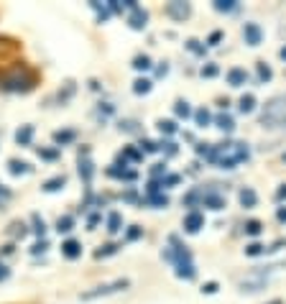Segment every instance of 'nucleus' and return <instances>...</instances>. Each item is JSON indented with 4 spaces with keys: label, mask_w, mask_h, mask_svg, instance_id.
I'll use <instances>...</instances> for the list:
<instances>
[{
    "label": "nucleus",
    "mask_w": 286,
    "mask_h": 304,
    "mask_svg": "<svg viewBox=\"0 0 286 304\" xmlns=\"http://www.w3.org/2000/svg\"><path fill=\"white\" fill-rule=\"evenodd\" d=\"M281 118H286V97H276L263 112V123L266 120L273 123V120H281Z\"/></svg>",
    "instance_id": "7ed1b4c3"
},
{
    "label": "nucleus",
    "mask_w": 286,
    "mask_h": 304,
    "mask_svg": "<svg viewBox=\"0 0 286 304\" xmlns=\"http://www.w3.org/2000/svg\"><path fill=\"white\" fill-rule=\"evenodd\" d=\"M79 174H82V179H85V181L92 179V161L90 159H79Z\"/></svg>",
    "instance_id": "f8f14e48"
},
{
    "label": "nucleus",
    "mask_w": 286,
    "mask_h": 304,
    "mask_svg": "<svg viewBox=\"0 0 286 304\" xmlns=\"http://www.w3.org/2000/svg\"><path fill=\"white\" fill-rule=\"evenodd\" d=\"M202 74H204V77H215V74H217V67H215V64H207V67L202 69Z\"/></svg>",
    "instance_id": "c756f323"
},
{
    "label": "nucleus",
    "mask_w": 286,
    "mask_h": 304,
    "mask_svg": "<svg viewBox=\"0 0 286 304\" xmlns=\"http://www.w3.org/2000/svg\"><path fill=\"white\" fill-rule=\"evenodd\" d=\"M31 138H33V128H31V126H23V128L16 133V141H18L21 146H28Z\"/></svg>",
    "instance_id": "9b49d317"
},
{
    "label": "nucleus",
    "mask_w": 286,
    "mask_h": 304,
    "mask_svg": "<svg viewBox=\"0 0 286 304\" xmlns=\"http://www.w3.org/2000/svg\"><path fill=\"white\" fill-rule=\"evenodd\" d=\"M245 80H248V74H245V69H230V72H227V82H230L233 87L245 85Z\"/></svg>",
    "instance_id": "0eeeda50"
},
{
    "label": "nucleus",
    "mask_w": 286,
    "mask_h": 304,
    "mask_svg": "<svg viewBox=\"0 0 286 304\" xmlns=\"http://www.w3.org/2000/svg\"><path fill=\"white\" fill-rule=\"evenodd\" d=\"M33 72L31 69H26V67H16L11 74H8V77H3V80H0V85H3L6 90H31L33 87Z\"/></svg>",
    "instance_id": "f257e3e1"
},
{
    "label": "nucleus",
    "mask_w": 286,
    "mask_h": 304,
    "mask_svg": "<svg viewBox=\"0 0 286 304\" xmlns=\"http://www.w3.org/2000/svg\"><path fill=\"white\" fill-rule=\"evenodd\" d=\"M126 156H128V159H133V161H138V159H141V154H138V151H133V148H128V151H126Z\"/></svg>",
    "instance_id": "f704fd0d"
},
{
    "label": "nucleus",
    "mask_w": 286,
    "mask_h": 304,
    "mask_svg": "<svg viewBox=\"0 0 286 304\" xmlns=\"http://www.w3.org/2000/svg\"><path fill=\"white\" fill-rule=\"evenodd\" d=\"M271 304H281V301H278V299H276V301H271Z\"/></svg>",
    "instance_id": "ea45409f"
},
{
    "label": "nucleus",
    "mask_w": 286,
    "mask_h": 304,
    "mask_svg": "<svg viewBox=\"0 0 286 304\" xmlns=\"http://www.w3.org/2000/svg\"><path fill=\"white\" fill-rule=\"evenodd\" d=\"M158 128H161V133H174V131H177V126H174L171 120H161Z\"/></svg>",
    "instance_id": "a878e982"
},
{
    "label": "nucleus",
    "mask_w": 286,
    "mask_h": 304,
    "mask_svg": "<svg viewBox=\"0 0 286 304\" xmlns=\"http://www.w3.org/2000/svg\"><path fill=\"white\" fill-rule=\"evenodd\" d=\"M166 13H169L171 18L182 21V18L189 16V6H187V3H169V6H166Z\"/></svg>",
    "instance_id": "39448f33"
},
{
    "label": "nucleus",
    "mask_w": 286,
    "mask_h": 304,
    "mask_svg": "<svg viewBox=\"0 0 286 304\" xmlns=\"http://www.w3.org/2000/svg\"><path fill=\"white\" fill-rule=\"evenodd\" d=\"M64 184H67L64 176H54V179H49V181L44 184V189H46V192H56V189H62Z\"/></svg>",
    "instance_id": "4468645a"
},
{
    "label": "nucleus",
    "mask_w": 286,
    "mask_h": 304,
    "mask_svg": "<svg viewBox=\"0 0 286 304\" xmlns=\"http://www.w3.org/2000/svg\"><path fill=\"white\" fill-rule=\"evenodd\" d=\"M126 286H128V279H120V281H112V284H105V286H95L92 291H85V294H82V299L90 301V299H95V296H105V294H112V291L126 289Z\"/></svg>",
    "instance_id": "f03ea898"
},
{
    "label": "nucleus",
    "mask_w": 286,
    "mask_h": 304,
    "mask_svg": "<svg viewBox=\"0 0 286 304\" xmlns=\"http://www.w3.org/2000/svg\"><path fill=\"white\" fill-rule=\"evenodd\" d=\"M243 36H245V44H251V46H258V44H261V28H258L256 23H245Z\"/></svg>",
    "instance_id": "20e7f679"
},
{
    "label": "nucleus",
    "mask_w": 286,
    "mask_h": 304,
    "mask_svg": "<svg viewBox=\"0 0 286 304\" xmlns=\"http://www.w3.org/2000/svg\"><path fill=\"white\" fill-rule=\"evenodd\" d=\"M72 138H74V131H64V133L59 131V133H54V141H56V143H69Z\"/></svg>",
    "instance_id": "6ab92c4d"
},
{
    "label": "nucleus",
    "mask_w": 286,
    "mask_h": 304,
    "mask_svg": "<svg viewBox=\"0 0 286 304\" xmlns=\"http://www.w3.org/2000/svg\"><path fill=\"white\" fill-rule=\"evenodd\" d=\"M38 251H46V243H36V246H33V253H38Z\"/></svg>",
    "instance_id": "4c0bfd02"
},
{
    "label": "nucleus",
    "mask_w": 286,
    "mask_h": 304,
    "mask_svg": "<svg viewBox=\"0 0 286 304\" xmlns=\"http://www.w3.org/2000/svg\"><path fill=\"white\" fill-rule=\"evenodd\" d=\"M204 202H207L212 210H220V207H222V200H220V197H204Z\"/></svg>",
    "instance_id": "cd10ccee"
},
{
    "label": "nucleus",
    "mask_w": 286,
    "mask_h": 304,
    "mask_svg": "<svg viewBox=\"0 0 286 304\" xmlns=\"http://www.w3.org/2000/svg\"><path fill=\"white\" fill-rule=\"evenodd\" d=\"M202 222H204V220H202V215H199V212H189V215L184 217V227H187L189 233H197L199 227H202Z\"/></svg>",
    "instance_id": "423d86ee"
},
{
    "label": "nucleus",
    "mask_w": 286,
    "mask_h": 304,
    "mask_svg": "<svg viewBox=\"0 0 286 304\" xmlns=\"http://www.w3.org/2000/svg\"><path fill=\"white\" fill-rule=\"evenodd\" d=\"M72 225H74V220H72L69 215H64V217H59V222H56V230H59V233H69Z\"/></svg>",
    "instance_id": "dca6fc26"
},
{
    "label": "nucleus",
    "mask_w": 286,
    "mask_h": 304,
    "mask_svg": "<svg viewBox=\"0 0 286 304\" xmlns=\"http://www.w3.org/2000/svg\"><path fill=\"white\" fill-rule=\"evenodd\" d=\"M197 123H199V126H207V123H210V112H207V110H199V112H197Z\"/></svg>",
    "instance_id": "bb28decb"
},
{
    "label": "nucleus",
    "mask_w": 286,
    "mask_h": 304,
    "mask_svg": "<svg viewBox=\"0 0 286 304\" xmlns=\"http://www.w3.org/2000/svg\"><path fill=\"white\" fill-rule=\"evenodd\" d=\"M38 156H44V159H56V151H41V148H38Z\"/></svg>",
    "instance_id": "72a5a7b5"
},
{
    "label": "nucleus",
    "mask_w": 286,
    "mask_h": 304,
    "mask_svg": "<svg viewBox=\"0 0 286 304\" xmlns=\"http://www.w3.org/2000/svg\"><path fill=\"white\" fill-rule=\"evenodd\" d=\"M11 171H13V174H26V171H28V164L13 159V161H11Z\"/></svg>",
    "instance_id": "aec40b11"
},
{
    "label": "nucleus",
    "mask_w": 286,
    "mask_h": 304,
    "mask_svg": "<svg viewBox=\"0 0 286 304\" xmlns=\"http://www.w3.org/2000/svg\"><path fill=\"white\" fill-rule=\"evenodd\" d=\"M138 235H141V227H136V225H133L131 230H128V240H136Z\"/></svg>",
    "instance_id": "473e14b6"
},
{
    "label": "nucleus",
    "mask_w": 286,
    "mask_h": 304,
    "mask_svg": "<svg viewBox=\"0 0 286 304\" xmlns=\"http://www.w3.org/2000/svg\"><path fill=\"white\" fill-rule=\"evenodd\" d=\"M194 274H197V271H194V266H192L189 261H187V263L179 261V266H177V276H182V279H194Z\"/></svg>",
    "instance_id": "9d476101"
},
{
    "label": "nucleus",
    "mask_w": 286,
    "mask_h": 304,
    "mask_svg": "<svg viewBox=\"0 0 286 304\" xmlns=\"http://www.w3.org/2000/svg\"><path fill=\"white\" fill-rule=\"evenodd\" d=\"M217 11H235V3L233 0H220V3H215Z\"/></svg>",
    "instance_id": "393cba45"
},
{
    "label": "nucleus",
    "mask_w": 286,
    "mask_h": 304,
    "mask_svg": "<svg viewBox=\"0 0 286 304\" xmlns=\"http://www.w3.org/2000/svg\"><path fill=\"white\" fill-rule=\"evenodd\" d=\"M204 291H207V294H215V291H217V284H215V281H210V284H204Z\"/></svg>",
    "instance_id": "c9c22d12"
},
{
    "label": "nucleus",
    "mask_w": 286,
    "mask_h": 304,
    "mask_svg": "<svg viewBox=\"0 0 286 304\" xmlns=\"http://www.w3.org/2000/svg\"><path fill=\"white\" fill-rule=\"evenodd\" d=\"M245 233H248V235H258V233H261V222H258V220H251L248 225H245Z\"/></svg>",
    "instance_id": "4be33fe9"
},
{
    "label": "nucleus",
    "mask_w": 286,
    "mask_h": 304,
    "mask_svg": "<svg viewBox=\"0 0 286 304\" xmlns=\"http://www.w3.org/2000/svg\"><path fill=\"white\" fill-rule=\"evenodd\" d=\"M217 126H220L222 131H233V118H230V115H220V118H217Z\"/></svg>",
    "instance_id": "5701e85b"
},
{
    "label": "nucleus",
    "mask_w": 286,
    "mask_h": 304,
    "mask_svg": "<svg viewBox=\"0 0 286 304\" xmlns=\"http://www.w3.org/2000/svg\"><path fill=\"white\" fill-rule=\"evenodd\" d=\"M8 274H11V271L6 269V266H0V281H6V279H8Z\"/></svg>",
    "instance_id": "e433bc0d"
},
{
    "label": "nucleus",
    "mask_w": 286,
    "mask_h": 304,
    "mask_svg": "<svg viewBox=\"0 0 286 304\" xmlns=\"http://www.w3.org/2000/svg\"><path fill=\"white\" fill-rule=\"evenodd\" d=\"M253 105H256V97H253V95L240 97V110H243V112H251V110H253Z\"/></svg>",
    "instance_id": "f3484780"
},
{
    "label": "nucleus",
    "mask_w": 286,
    "mask_h": 304,
    "mask_svg": "<svg viewBox=\"0 0 286 304\" xmlns=\"http://www.w3.org/2000/svg\"><path fill=\"white\" fill-rule=\"evenodd\" d=\"M133 67H136V69H148V67H151V59H148V56H136Z\"/></svg>",
    "instance_id": "b1692460"
},
{
    "label": "nucleus",
    "mask_w": 286,
    "mask_h": 304,
    "mask_svg": "<svg viewBox=\"0 0 286 304\" xmlns=\"http://www.w3.org/2000/svg\"><path fill=\"white\" fill-rule=\"evenodd\" d=\"M177 115H179V118H189V115H192L189 102H177Z\"/></svg>",
    "instance_id": "412c9836"
},
{
    "label": "nucleus",
    "mask_w": 286,
    "mask_h": 304,
    "mask_svg": "<svg viewBox=\"0 0 286 304\" xmlns=\"http://www.w3.org/2000/svg\"><path fill=\"white\" fill-rule=\"evenodd\" d=\"M146 21H148V16H146V11H141V8H136V11L131 13V18H128V23H131L133 28H143Z\"/></svg>",
    "instance_id": "1a4fd4ad"
},
{
    "label": "nucleus",
    "mask_w": 286,
    "mask_h": 304,
    "mask_svg": "<svg viewBox=\"0 0 286 304\" xmlns=\"http://www.w3.org/2000/svg\"><path fill=\"white\" fill-rule=\"evenodd\" d=\"M248 256H258V253H263V246H258V243H253V246H248V251H245Z\"/></svg>",
    "instance_id": "7c9ffc66"
},
{
    "label": "nucleus",
    "mask_w": 286,
    "mask_h": 304,
    "mask_svg": "<svg viewBox=\"0 0 286 304\" xmlns=\"http://www.w3.org/2000/svg\"><path fill=\"white\" fill-rule=\"evenodd\" d=\"M120 225H123V217H120L118 212H110V217H107V230H110V233H118Z\"/></svg>",
    "instance_id": "ddd939ff"
},
{
    "label": "nucleus",
    "mask_w": 286,
    "mask_h": 304,
    "mask_svg": "<svg viewBox=\"0 0 286 304\" xmlns=\"http://www.w3.org/2000/svg\"><path fill=\"white\" fill-rule=\"evenodd\" d=\"M62 253L67 258H79L82 256V246L77 240H67V243H62Z\"/></svg>",
    "instance_id": "6e6552de"
},
{
    "label": "nucleus",
    "mask_w": 286,
    "mask_h": 304,
    "mask_svg": "<svg viewBox=\"0 0 286 304\" xmlns=\"http://www.w3.org/2000/svg\"><path fill=\"white\" fill-rule=\"evenodd\" d=\"M281 56H283V59H286V46H283V49H281Z\"/></svg>",
    "instance_id": "58836bf2"
},
{
    "label": "nucleus",
    "mask_w": 286,
    "mask_h": 304,
    "mask_svg": "<svg viewBox=\"0 0 286 304\" xmlns=\"http://www.w3.org/2000/svg\"><path fill=\"white\" fill-rule=\"evenodd\" d=\"M118 251V246H105L102 251H97V258H102V256H110V253H115Z\"/></svg>",
    "instance_id": "2f4dec72"
},
{
    "label": "nucleus",
    "mask_w": 286,
    "mask_h": 304,
    "mask_svg": "<svg viewBox=\"0 0 286 304\" xmlns=\"http://www.w3.org/2000/svg\"><path fill=\"white\" fill-rule=\"evenodd\" d=\"M151 90V82L148 80H136V85H133V92L136 95H146Z\"/></svg>",
    "instance_id": "a211bd4d"
},
{
    "label": "nucleus",
    "mask_w": 286,
    "mask_h": 304,
    "mask_svg": "<svg viewBox=\"0 0 286 304\" xmlns=\"http://www.w3.org/2000/svg\"><path fill=\"white\" fill-rule=\"evenodd\" d=\"M258 77L261 80H271V69L266 64H258Z\"/></svg>",
    "instance_id": "c85d7f7f"
},
{
    "label": "nucleus",
    "mask_w": 286,
    "mask_h": 304,
    "mask_svg": "<svg viewBox=\"0 0 286 304\" xmlns=\"http://www.w3.org/2000/svg\"><path fill=\"white\" fill-rule=\"evenodd\" d=\"M240 202L245 207H253L256 205V192H253V189H243V192H240Z\"/></svg>",
    "instance_id": "2eb2a0df"
}]
</instances>
